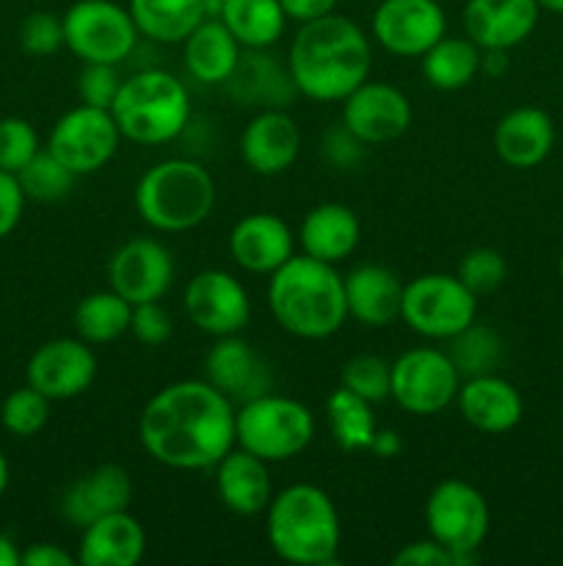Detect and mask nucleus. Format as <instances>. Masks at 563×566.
<instances>
[{
  "label": "nucleus",
  "instance_id": "nucleus-52",
  "mask_svg": "<svg viewBox=\"0 0 563 566\" xmlns=\"http://www.w3.org/2000/svg\"><path fill=\"white\" fill-rule=\"evenodd\" d=\"M0 566H20V551L6 534H0Z\"/></svg>",
  "mask_w": 563,
  "mask_h": 566
},
{
  "label": "nucleus",
  "instance_id": "nucleus-23",
  "mask_svg": "<svg viewBox=\"0 0 563 566\" xmlns=\"http://www.w3.org/2000/svg\"><path fill=\"white\" fill-rule=\"evenodd\" d=\"M221 86L235 103L259 111L287 108L298 94L287 64L276 61V55L265 50H243L232 75Z\"/></svg>",
  "mask_w": 563,
  "mask_h": 566
},
{
  "label": "nucleus",
  "instance_id": "nucleus-31",
  "mask_svg": "<svg viewBox=\"0 0 563 566\" xmlns=\"http://www.w3.org/2000/svg\"><path fill=\"white\" fill-rule=\"evenodd\" d=\"M138 33L158 44H182L204 20V0H130Z\"/></svg>",
  "mask_w": 563,
  "mask_h": 566
},
{
  "label": "nucleus",
  "instance_id": "nucleus-18",
  "mask_svg": "<svg viewBox=\"0 0 563 566\" xmlns=\"http://www.w3.org/2000/svg\"><path fill=\"white\" fill-rule=\"evenodd\" d=\"M204 379L224 392L235 407L274 390L268 363L254 352L252 343L237 335L215 337V346L204 357Z\"/></svg>",
  "mask_w": 563,
  "mask_h": 566
},
{
  "label": "nucleus",
  "instance_id": "nucleus-51",
  "mask_svg": "<svg viewBox=\"0 0 563 566\" xmlns=\"http://www.w3.org/2000/svg\"><path fill=\"white\" fill-rule=\"evenodd\" d=\"M508 50H484L480 53V75L500 77L508 70Z\"/></svg>",
  "mask_w": 563,
  "mask_h": 566
},
{
  "label": "nucleus",
  "instance_id": "nucleus-33",
  "mask_svg": "<svg viewBox=\"0 0 563 566\" xmlns=\"http://www.w3.org/2000/svg\"><path fill=\"white\" fill-rule=\"evenodd\" d=\"M480 53L484 50L469 36H442L431 50L419 55V70L428 86L439 92L467 88L480 75Z\"/></svg>",
  "mask_w": 563,
  "mask_h": 566
},
{
  "label": "nucleus",
  "instance_id": "nucleus-17",
  "mask_svg": "<svg viewBox=\"0 0 563 566\" xmlns=\"http://www.w3.org/2000/svg\"><path fill=\"white\" fill-rule=\"evenodd\" d=\"M110 291L136 307L160 302L174 282V258L155 238H132L121 243L108 263Z\"/></svg>",
  "mask_w": 563,
  "mask_h": 566
},
{
  "label": "nucleus",
  "instance_id": "nucleus-20",
  "mask_svg": "<svg viewBox=\"0 0 563 566\" xmlns=\"http://www.w3.org/2000/svg\"><path fill=\"white\" fill-rule=\"evenodd\" d=\"M541 6L535 0H467L464 36L480 50L519 48L539 25Z\"/></svg>",
  "mask_w": 563,
  "mask_h": 566
},
{
  "label": "nucleus",
  "instance_id": "nucleus-9",
  "mask_svg": "<svg viewBox=\"0 0 563 566\" xmlns=\"http://www.w3.org/2000/svg\"><path fill=\"white\" fill-rule=\"evenodd\" d=\"M64 48L83 64H116L130 59L138 44V28L130 9L116 0H75L64 11Z\"/></svg>",
  "mask_w": 563,
  "mask_h": 566
},
{
  "label": "nucleus",
  "instance_id": "nucleus-54",
  "mask_svg": "<svg viewBox=\"0 0 563 566\" xmlns=\"http://www.w3.org/2000/svg\"><path fill=\"white\" fill-rule=\"evenodd\" d=\"M541 11H552V14H563V0H535Z\"/></svg>",
  "mask_w": 563,
  "mask_h": 566
},
{
  "label": "nucleus",
  "instance_id": "nucleus-44",
  "mask_svg": "<svg viewBox=\"0 0 563 566\" xmlns=\"http://www.w3.org/2000/svg\"><path fill=\"white\" fill-rule=\"evenodd\" d=\"M171 332H174V321H171L169 310H166L160 302H147L132 307L130 335L136 337L141 346H149V348L163 346V343L171 337Z\"/></svg>",
  "mask_w": 563,
  "mask_h": 566
},
{
  "label": "nucleus",
  "instance_id": "nucleus-50",
  "mask_svg": "<svg viewBox=\"0 0 563 566\" xmlns=\"http://www.w3.org/2000/svg\"><path fill=\"white\" fill-rule=\"evenodd\" d=\"M370 453L379 459H397L403 453V437L395 429H379L370 442Z\"/></svg>",
  "mask_w": 563,
  "mask_h": 566
},
{
  "label": "nucleus",
  "instance_id": "nucleus-24",
  "mask_svg": "<svg viewBox=\"0 0 563 566\" xmlns=\"http://www.w3.org/2000/svg\"><path fill=\"white\" fill-rule=\"evenodd\" d=\"M458 412L480 434H508L522 423L524 403L517 387L497 374L472 376L458 387Z\"/></svg>",
  "mask_w": 563,
  "mask_h": 566
},
{
  "label": "nucleus",
  "instance_id": "nucleus-40",
  "mask_svg": "<svg viewBox=\"0 0 563 566\" xmlns=\"http://www.w3.org/2000/svg\"><path fill=\"white\" fill-rule=\"evenodd\" d=\"M508 265L502 258L500 249L495 247H475L458 263L456 276L475 293V296H486V293H495L497 287L506 282Z\"/></svg>",
  "mask_w": 563,
  "mask_h": 566
},
{
  "label": "nucleus",
  "instance_id": "nucleus-1",
  "mask_svg": "<svg viewBox=\"0 0 563 566\" xmlns=\"http://www.w3.org/2000/svg\"><path fill=\"white\" fill-rule=\"evenodd\" d=\"M235 403L208 379L160 387L138 418L141 448L171 470H213L235 448Z\"/></svg>",
  "mask_w": 563,
  "mask_h": 566
},
{
  "label": "nucleus",
  "instance_id": "nucleus-15",
  "mask_svg": "<svg viewBox=\"0 0 563 566\" xmlns=\"http://www.w3.org/2000/svg\"><path fill=\"white\" fill-rule=\"evenodd\" d=\"M25 376L50 401H72L97 379V357L81 337H55L33 352Z\"/></svg>",
  "mask_w": 563,
  "mask_h": 566
},
{
  "label": "nucleus",
  "instance_id": "nucleus-34",
  "mask_svg": "<svg viewBox=\"0 0 563 566\" xmlns=\"http://www.w3.org/2000/svg\"><path fill=\"white\" fill-rule=\"evenodd\" d=\"M130 318L132 304L108 287V291L83 296L72 315V324H75V335L88 346H105L130 332Z\"/></svg>",
  "mask_w": 563,
  "mask_h": 566
},
{
  "label": "nucleus",
  "instance_id": "nucleus-35",
  "mask_svg": "<svg viewBox=\"0 0 563 566\" xmlns=\"http://www.w3.org/2000/svg\"><path fill=\"white\" fill-rule=\"evenodd\" d=\"M326 420H329L331 440L346 453L370 451V442L379 431L373 403L359 398L357 392L346 390L342 385L326 398Z\"/></svg>",
  "mask_w": 563,
  "mask_h": 566
},
{
  "label": "nucleus",
  "instance_id": "nucleus-5",
  "mask_svg": "<svg viewBox=\"0 0 563 566\" xmlns=\"http://www.w3.org/2000/svg\"><path fill=\"white\" fill-rule=\"evenodd\" d=\"M110 114L121 138L138 147H160L180 138L191 122V94L171 72L141 70L121 81Z\"/></svg>",
  "mask_w": 563,
  "mask_h": 566
},
{
  "label": "nucleus",
  "instance_id": "nucleus-27",
  "mask_svg": "<svg viewBox=\"0 0 563 566\" xmlns=\"http://www.w3.org/2000/svg\"><path fill=\"white\" fill-rule=\"evenodd\" d=\"M555 147V125L550 114L533 105L513 108L497 122L495 153L511 169H535Z\"/></svg>",
  "mask_w": 563,
  "mask_h": 566
},
{
  "label": "nucleus",
  "instance_id": "nucleus-22",
  "mask_svg": "<svg viewBox=\"0 0 563 566\" xmlns=\"http://www.w3.org/2000/svg\"><path fill=\"white\" fill-rule=\"evenodd\" d=\"M132 501V481L121 464H99L72 481L61 497V514L75 528H86L105 514L125 512Z\"/></svg>",
  "mask_w": 563,
  "mask_h": 566
},
{
  "label": "nucleus",
  "instance_id": "nucleus-16",
  "mask_svg": "<svg viewBox=\"0 0 563 566\" xmlns=\"http://www.w3.org/2000/svg\"><path fill=\"white\" fill-rule=\"evenodd\" d=\"M342 125L368 147L395 142L412 125V103L392 83L368 77L342 99Z\"/></svg>",
  "mask_w": 563,
  "mask_h": 566
},
{
  "label": "nucleus",
  "instance_id": "nucleus-26",
  "mask_svg": "<svg viewBox=\"0 0 563 566\" xmlns=\"http://www.w3.org/2000/svg\"><path fill=\"white\" fill-rule=\"evenodd\" d=\"M147 553V531L130 512H114L81 528L77 564L136 566Z\"/></svg>",
  "mask_w": 563,
  "mask_h": 566
},
{
  "label": "nucleus",
  "instance_id": "nucleus-55",
  "mask_svg": "<svg viewBox=\"0 0 563 566\" xmlns=\"http://www.w3.org/2000/svg\"><path fill=\"white\" fill-rule=\"evenodd\" d=\"M557 274H561V280H563V252H561V258H557Z\"/></svg>",
  "mask_w": 563,
  "mask_h": 566
},
{
  "label": "nucleus",
  "instance_id": "nucleus-53",
  "mask_svg": "<svg viewBox=\"0 0 563 566\" xmlns=\"http://www.w3.org/2000/svg\"><path fill=\"white\" fill-rule=\"evenodd\" d=\"M6 486H9V462H6L3 451H0V495L6 492Z\"/></svg>",
  "mask_w": 563,
  "mask_h": 566
},
{
  "label": "nucleus",
  "instance_id": "nucleus-29",
  "mask_svg": "<svg viewBox=\"0 0 563 566\" xmlns=\"http://www.w3.org/2000/svg\"><path fill=\"white\" fill-rule=\"evenodd\" d=\"M362 224L357 213L342 202H323L304 216L298 227V243L301 252L323 263H342L357 249Z\"/></svg>",
  "mask_w": 563,
  "mask_h": 566
},
{
  "label": "nucleus",
  "instance_id": "nucleus-13",
  "mask_svg": "<svg viewBox=\"0 0 563 566\" xmlns=\"http://www.w3.org/2000/svg\"><path fill=\"white\" fill-rule=\"evenodd\" d=\"M182 307L204 335H241L252 321V298L235 274L221 269L199 271L182 293Z\"/></svg>",
  "mask_w": 563,
  "mask_h": 566
},
{
  "label": "nucleus",
  "instance_id": "nucleus-30",
  "mask_svg": "<svg viewBox=\"0 0 563 566\" xmlns=\"http://www.w3.org/2000/svg\"><path fill=\"white\" fill-rule=\"evenodd\" d=\"M243 48L219 17H208L191 36L182 42V61L193 81L204 86H221L235 70Z\"/></svg>",
  "mask_w": 563,
  "mask_h": 566
},
{
  "label": "nucleus",
  "instance_id": "nucleus-47",
  "mask_svg": "<svg viewBox=\"0 0 563 566\" xmlns=\"http://www.w3.org/2000/svg\"><path fill=\"white\" fill-rule=\"evenodd\" d=\"M25 210V193H22L17 175L0 169V241L17 230Z\"/></svg>",
  "mask_w": 563,
  "mask_h": 566
},
{
  "label": "nucleus",
  "instance_id": "nucleus-4",
  "mask_svg": "<svg viewBox=\"0 0 563 566\" xmlns=\"http://www.w3.org/2000/svg\"><path fill=\"white\" fill-rule=\"evenodd\" d=\"M265 536L282 562L329 566L337 562L342 525L334 501L315 484H290L265 509Z\"/></svg>",
  "mask_w": 563,
  "mask_h": 566
},
{
  "label": "nucleus",
  "instance_id": "nucleus-36",
  "mask_svg": "<svg viewBox=\"0 0 563 566\" xmlns=\"http://www.w3.org/2000/svg\"><path fill=\"white\" fill-rule=\"evenodd\" d=\"M447 343V357L456 365L458 376L461 379H472V376L484 374H497L502 357H506V343L497 335L491 326L478 324L472 321L469 326H464L458 335H453Z\"/></svg>",
  "mask_w": 563,
  "mask_h": 566
},
{
  "label": "nucleus",
  "instance_id": "nucleus-25",
  "mask_svg": "<svg viewBox=\"0 0 563 566\" xmlns=\"http://www.w3.org/2000/svg\"><path fill=\"white\" fill-rule=\"evenodd\" d=\"M346 285L348 318L370 329H384L401 318L403 282L395 271L379 263H362L342 276Z\"/></svg>",
  "mask_w": 563,
  "mask_h": 566
},
{
  "label": "nucleus",
  "instance_id": "nucleus-10",
  "mask_svg": "<svg viewBox=\"0 0 563 566\" xmlns=\"http://www.w3.org/2000/svg\"><path fill=\"white\" fill-rule=\"evenodd\" d=\"M478 315V296L456 274H423L403 285L401 321L428 340H450Z\"/></svg>",
  "mask_w": 563,
  "mask_h": 566
},
{
  "label": "nucleus",
  "instance_id": "nucleus-39",
  "mask_svg": "<svg viewBox=\"0 0 563 566\" xmlns=\"http://www.w3.org/2000/svg\"><path fill=\"white\" fill-rule=\"evenodd\" d=\"M340 385L370 403L390 398L392 365L379 354H357L340 370Z\"/></svg>",
  "mask_w": 563,
  "mask_h": 566
},
{
  "label": "nucleus",
  "instance_id": "nucleus-19",
  "mask_svg": "<svg viewBox=\"0 0 563 566\" xmlns=\"http://www.w3.org/2000/svg\"><path fill=\"white\" fill-rule=\"evenodd\" d=\"M298 153H301V127L285 108L257 111L243 127L241 158L254 175H282L296 164Z\"/></svg>",
  "mask_w": 563,
  "mask_h": 566
},
{
  "label": "nucleus",
  "instance_id": "nucleus-41",
  "mask_svg": "<svg viewBox=\"0 0 563 566\" xmlns=\"http://www.w3.org/2000/svg\"><path fill=\"white\" fill-rule=\"evenodd\" d=\"M39 149L42 144H39V133L31 122L22 116L0 119V169L17 175Z\"/></svg>",
  "mask_w": 563,
  "mask_h": 566
},
{
  "label": "nucleus",
  "instance_id": "nucleus-48",
  "mask_svg": "<svg viewBox=\"0 0 563 566\" xmlns=\"http://www.w3.org/2000/svg\"><path fill=\"white\" fill-rule=\"evenodd\" d=\"M77 556L66 553L64 547L50 545V542H39V545L25 547L20 553V566H75Z\"/></svg>",
  "mask_w": 563,
  "mask_h": 566
},
{
  "label": "nucleus",
  "instance_id": "nucleus-3",
  "mask_svg": "<svg viewBox=\"0 0 563 566\" xmlns=\"http://www.w3.org/2000/svg\"><path fill=\"white\" fill-rule=\"evenodd\" d=\"M268 310L287 335L326 340L348 321L342 274L323 260L293 254L270 274Z\"/></svg>",
  "mask_w": 563,
  "mask_h": 566
},
{
  "label": "nucleus",
  "instance_id": "nucleus-45",
  "mask_svg": "<svg viewBox=\"0 0 563 566\" xmlns=\"http://www.w3.org/2000/svg\"><path fill=\"white\" fill-rule=\"evenodd\" d=\"M364 147H368V144L359 142L342 122L337 127H331L323 136V142H320V153H323V158L329 160L331 166H337V169H353V166L362 160Z\"/></svg>",
  "mask_w": 563,
  "mask_h": 566
},
{
  "label": "nucleus",
  "instance_id": "nucleus-43",
  "mask_svg": "<svg viewBox=\"0 0 563 566\" xmlns=\"http://www.w3.org/2000/svg\"><path fill=\"white\" fill-rule=\"evenodd\" d=\"M121 81L116 64H83L81 75H77V97L83 105H94V108H108L114 105L116 94H119Z\"/></svg>",
  "mask_w": 563,
  "mask_h": 566
},
{
  "label": "nucleus",
  "instance_id": "nucleus-7",
  "mask_svg": "<svg viewBox=\"0 0 563 566\" xmlns=\"http://www.w3.org/2000/svg\"><path fill=\"white\" fill-rule=\"evenodd\" d=\"M315 415L298 398L265 392L235 409V446L263 462L296 459L315 440Z\"/></svg>",
  "mask_w": 563,
  "mask_h": 566
},
{
  "label": "nucleus",
  "instance_id": "nucleus-46",
  "mask_svg": "<svg viewBox=\"0 0 563 566\" xmlns=\"http://www.w3.org/2000/svg\"><path fill=\"white\" fill-rule=\"evenodd\" d=\"M395 566H456V556L436 539L408 542L392 556Z\"/></svg>",
  "mask_w": 563,
  "mask_h": 566
},
{
  "label": "nucleus",
  "instance_id": "nucleus-49",
  "mask_svg": "<svg viewBox=\"0 0 563 566\" xmlns=\"http://www.w3.org/2000/svg\"><path fill=\"white\" fill-rule=\"evenodd\" d=\"M337 3L340 0H282V9H285L287 20H296L301 25V22L331 14L337 9Z\"/></svg>",
  "mask_w": 563,
  "mask_h": 566
},
{
  "label": "nucleus",
  "instance_id": "nucleus-14",
  "mask_svg": "<svg viewBox=\"0 0 563 566\" xmlns=\"http://www.w3.org/2000/svg\"><path fill=\"white\" fill-rule=\"evenodd\" d=\"M370 28L386 53L419 59L447 33V17L436 0H381Z\"/></svg>",
  "mask_w": 563,
  "mask_h": 566
},
{
  "label": "nucleus",
  "instance_id": "nucleus-32",
  "mask_svg": "<svg viewBox=\"0 0 563 566\" xmlns=\"http://www.w3.org/2000/svg\"><path fill=\"white\" fill-rule=\"evenodd\" d=\"M219 20L243 50L274 48L287 28L282 0H221Z\"/></svg>",
  "mask_w": 563,
  "mask_h": 566
},
{
  "label": "nucleus",
  "instance_id": "nucleus-2",
  "mask_svg": "<svg viewBox=\"0 0 563 566\" xmlns=\"http://www.w3.org/2000/svg\"><path fill=\"white\" fill-rule=\"evenodd\" d=\"M287 70L307 99L342 103L373 70L368 33L334 11L301 22L287 50Z\"/></svg>",
  "mask_w": 563,
  "mask_h": 566
},
{
  "label": "nucleus",
  "instance_id": "nucleus-42",
  "mask_svg": "<svg viewBox=\"0 0 563 566\" xmlns=\"http://www.w3.org/2000/svg\"><path fill=\"white\" fill-rule=\"evenodd\" d=\"M20 44L28 55H53L64 48V20L53 11H33L20 22Z\"/></svg>",
  "mask_w": 563,
  "mask_h": 566
},
{
  "label": "nucleus",
  "instance_id": "nucleus-11",
  "mask_svg": "<svg viewBox=\"0 0 563 566\" xmlns=\"http://www.w3.org/2000/svg\"><path fill=\"white\" fill-rule=\"evenodd\" d=\"M461 376L450 363L447 352L419 346L408 348L392 363L390 398L408 415L431 418L456 401Z\"/></svg>",
  "mask_w": 563,
  "mask_h": 566
},
{
  "label": "nucleus",
  "instance_id": "nucleus-37",
  "mask_svg": "<svg viewBox=\"0 0 563 566\" xmlns=\"http://www.w3.org/2000/svg\"><path fill=\"white\" fill-rule=\"evenodd\" d=\"M77 175H72L50 149H39L20 171H17V182H20L22 193L31 202H59L75 186Z\"/></svg>",
  "mask_w": 563,
  "mask_h": 566
},
{
  "label": "nucleus",
  "instance_id": "nucleus-6",
  "mask_svg": "<svg viewBox=\"0 0 563 566\" xmlns=\"http://www.w3.org/2000/svg\"><path fill=\"white\" fill-rule=\"evenodd\" d=\"M136 213L158 232H188L215 208V180L202 164L169 158L155 164L136 182Z\"/></svg>",
  "mask_w": 563,
  "mask_h": 566
},
{
  "label": "nucleus",
  "instance_id": "nucleus-8",
  "mask_svg": "<svg viewBox=\"0 0 563 566\" xmlns=\"http://www.w3.org/2000/svg\"><path fill=\"white\" fill-rule=\"evenodd\" d=\"M491 514L484 492L461 479H445L425 501V528L431 539L456 556V566L472 564L489 536Z\"/></svg>",
  "mask_w": 563,
  "mask_h": 566
},
{
  "label": "nucleus",
  "instance_id": "nucleus-12",
  "mask_svg": "<svg viewBox=\"0 0 563 566\" xmlns=\"http://www.w3.org/2000/svg\"><path fill=\"white\" fill-rule=\"evenodd\" d=\"M119 142L121 133L114 114L108 108L81 103L55 119L44 149H50L72 175L83 177L105 169L119 149Z\"/></svg>",
  "mask_w": 563,
  "mask_h": 566
},
{
  "label": "nucleus",
  "instance_id": "nucleus-28",
  "mask_svg": "<svg viewBox=\"0 0 563 566\" xmlns=\"http://www.w3.org/2000/svg\"><path fill=\"white\" fill-rule=\"evenodd\" d=\"M213 470L219 501L232 514H237V517H257V514L268 509L270 497H274L268 462L235 446Z\"/></svg>",
  "mask_w": 563,
  "mask_h": 566
},
{
  "label": "nucleus",
  "instance_id": "nucleus-38",
  "mask_svg": "<svg viewBox=\"0 0 563 566\" xmlns=\"http://www.w3.org/2000/svg\"><path fill=\"white\" fill-rule=\"evenodd\" d=\"M50 398L42 396L36 387L25 385L11 390L0 401V426L14 437H33L47 426Z\"/></svg>",
  "mask_w": 563,
  "mask_h": 566
},
{
  "label": "nucleus",
  "instance_id": "nucleus-21",
  "mask_svg": "<svg viewBox=\"0 0 563 566\" xmlns=\"http://www.w3.org/2000/svg\"><path fill=\"white\" fill-rule=\"evenodd\" d=\"M230 254L248 274H274L296 254V235L274 213H248L232 227Z\"/></svg>",
  "mask_w": 563,
  "mask_h": 566
}]
</instances>
